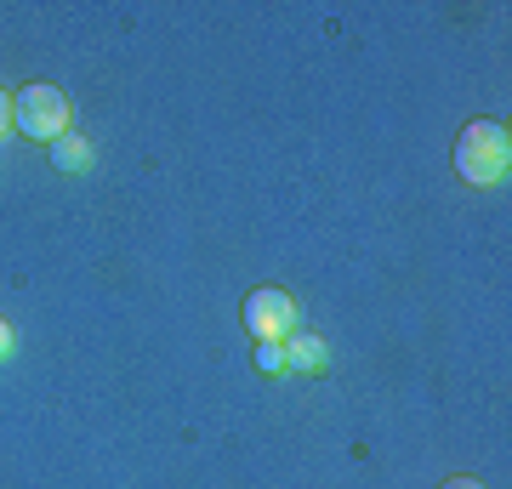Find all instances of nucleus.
Here are the masks:
<instances>
[{
  "label": "nucleus",
  "mask_w": 512,
  "mask_h": 489,
  "mask_svg": "<svg viewBox=\"0 0 512 489\" xmlns=\"http://www.w3.org/2000/svg\"><path fill=\"white\" fill-rule=\"evenodd\" d=\"M507 165H512V137L501 120H473V126L456 137V171L478 188L490 182H507Z\"/></svg>",
  "instance_id": "f257e3e1"
},
{
  "label": "nucleus",
  "mask_w": 512,
  "mask_h": 489,
  "mask_svg": "<svg viewBox=\"0 0 512 489\" xmlns=\"http://www.w3.org/2000/svg\"><path fill=\"white\" fill-rule=\"evenodd\" d=\"M12 131L35 137V143H57L69 131V97L57 86H23L12 97Z\"/></svg>",
  "instance_id": "f03ea898"
},
{
  "label": "nucleus",
  "mask_w": 512,
  "mask_h": 489,
  "mask_svg": "<svg viewBox=\"0 0 512 489\" xmlns=\"http://www.w3.org/2000/svg\"><path fill=\"white\" fill-rule=\"evenodd\" d=\"M245 330H251L256 342H285L296 330V302H291V290H274V285H262L245 296Z\"/></svg>",
  "instance_id": "7ed1b4c3"
},
{
  "label": "nucleus",
  "mask_w": 512,
  "mask_h": 489,
  "mask_svg": "<svg viewBox=\"0 0 512 489\" xmlns=\"http://www.w3.org/2000/svg\"><path fill=\"white\" fill-rule=\"evenodd\" d=\"M330 347L319 336H285V370H325Z\"/></svg>",
  "instance_id": "20e7f679"
},
{
  "label": "nucleus",
  "mask_w": 512,
  "mask_h": 489,
  "mask_svg": "<svg viewBox=\"0 0 512 489\" xmlns=\"http://www.w3.org/2000/svg\"><path fill=\"white\" fill-rule=\"evenodd\" d=\"M52 160H57V171H80V165L92 160V148L80 143V137H69V131H63V137L52 143Z\"/></svg>",
  "instance_id": "39448f33"
},
{
  "label": "nucleus",
  "mask_w": 512,
  "mask_h": 489,
  "mask_svg": "<svg viewBox=\"0 0 512 489\" xmlns=\"http://www.w3.org/2000/svg\"><path fill=\"white\" fill-rule=\"evenodd\" d=\"M256 370L262 376H279L285 370V342H256Z\"/></svg>",
  "instance_id": "423d86ee"
},
{
  "label": "nucleus",
  "mask_w": 512,
  "mask_h": 489,
  "mask_svg": "<svg viewBox=\"0 0 512 489\" xmlns=\"http://www.w3.org/2000/svg\"><path fill=\"white\" fill-rule=\"evenodd\" d=\"M12 347H18V336H12V325L0 319V359H12Z\"/></svg>",
  "instance_id": "0eeeda50"
},
{
  "label": "nucleus",
  "mask_w": 512,
  "mask_h": 489,
  "mask_svg": "<svg viewBox=\"0 0 512 489\" xmlns=\"http://www.w3.org/2000/svg\"><path fill=\"white\" fill-rule=\"evenodd\" d=\"M6 131H12V97L0 91V137H6Z\"/></svg>",
  "instance_id": "6e6552de"
},
{
  "label": "nucleus",
  "mask_w": 512,
  "mask_h": 489,
  "mask_svg": "<svg viewBox=\"0 0 512 489\" xmlns=\"http://www.w3.org/2000/svg\"><path fill=\"white\" fill-rule=\"evenodd\" d=\"M439 489H484L478 478H450V484H439Z\"/></svg>",
  "instance_id": "1a4fd4ad"
}]
</instances>
